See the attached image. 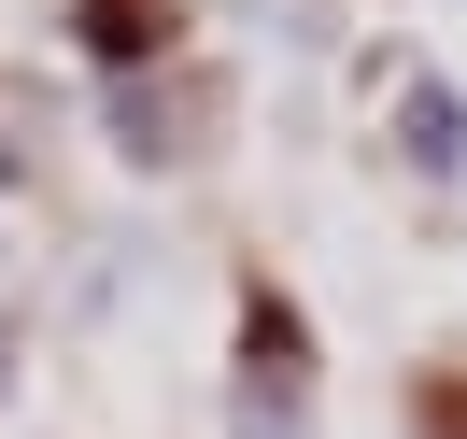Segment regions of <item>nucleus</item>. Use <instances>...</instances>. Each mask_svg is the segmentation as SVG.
<instances>
[{
    "label": "nucleus",
    "mask_w": 467,
    "mask_h": 439,
    "mask_svg": "<svg viewBox=\"0 0 467 439\" xmlns=\"http://www.w3.org/2000/svg\"><path fill=\"white\" fill-rule=\"evenodd\" d=\"M241 439H312V382H297V326L255 312V369H241Z\"/></svg>",
    "instance_id": "1"
},
{
    "label": "nucleus",
    "mask_w": 467,
    "mask_h": 439,
    "mask_svg": "<svg viewBox=\"0 0 467 439\" xmlns=\"http://www.w3.org/2000/svg\"><path fill=\"white\" fill-rule=\"evenodd\" d=\"M397 99H410V156H425V184H453V171H467V99L425 86V71H410Z\"/></svg>",
    "instance_id": "2"
},
{
    "label": "nucleus",
    "mask_w": 467,
    "mask_h": 439,
    "mask_svg": "<svg viewBox=\"0 0 467 439\" xmlns=\"http://www.w3.org/2000/svg\"><path fill=\"white\" fill-rule=\"evenodd\" d=\"M15 369H29V326L0 312V411H15Z\"/></svg>",
    "instance_id": "3"
}]
</instances>
